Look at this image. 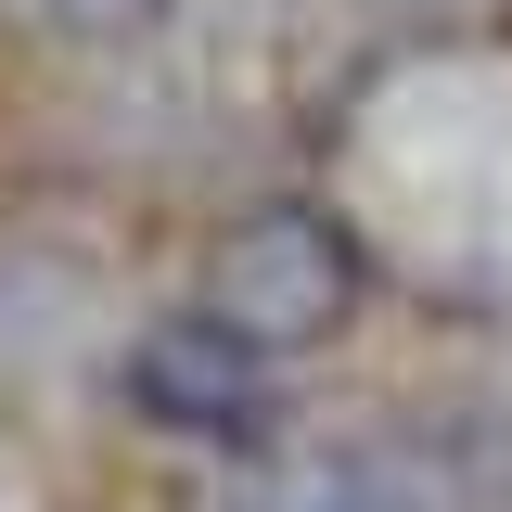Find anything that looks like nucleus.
<instances>
[{
	"label": "nucleus",
	"instance_id": "obj_2",
	"mask_svg": "<svg viewBox=\"0 0 512 512\" xmlns=\"http://www.w3.org/2000/svg\"><path fill=\"white\" fill-rule=\"evenodd\" d=\"M128 410L167 423V436H192V448H218V461H244V448H269L282 359L256 333H231L218 308H180V320H154L128 346Z\"/></svg>",
	"mask_w": 512,
	"mask_h": 512
},
{
	"label": "nucleus",
	"instance_id": "obj_3",
	"mask_svg": "<svg viewBox=\"0 0 512 512\" xmlns=\"http://www.w3.org/2000/svg\"><path fill=\"white\" fill-rule=\"evenodd\" d=\"M77 39H141V26H167V0H52Z\"/></svg>",
	"mask_w": 512,
	"mask_h": 512
},
{
	"label": "nucleus",
	"instance_id": "obj_1",
	"mask_svg": "<svg viewBox=\"0 0 512 512\" xmlns=\"http://www.w3.org/2000/svg\"><path fill=\"white\" fill-rule=\"evenodd\" d=\"M205 308L256 333L269 359H295V346H333L346 308H359V256L346 231L320 218V205H256L218 231V269H205Z\"/></svg>",
	"mask_w": 512,
	"mask_h": 512
}]
</instances>
